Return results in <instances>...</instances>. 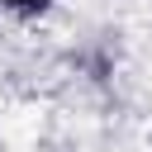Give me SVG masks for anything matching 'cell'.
<instances>
[{
	"label": "cell",
	"mask_w": 152,
	"mask_h": 152,
	"mask_svg": "<svg viewBox=\"0 0 152 152\" xmlns=\"http://www.w3.org/2000/svg\"><path fill=\"white\" fill-rule=\"evenodd\" d=\"M5 10H14V14H43L52 0H0Z\"/></svg>",
	"instance_id": "1"
}]
</instances>
